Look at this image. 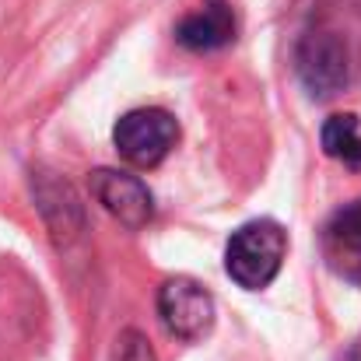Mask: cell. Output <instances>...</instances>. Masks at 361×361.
I'll return each instance as SVG.
<instances>
[{"label": "cell", "mask_w": 361, "mask_h": 361, "mask_svg": "<svg viewBox=\"0 0 361 361\" xmlns=\"http://www.w3.org/2000/svg\"><path fill=\"white\" fill-rule=\"evenodd\" d=\"M176 39L193 53L221 49L235 39V14L228 0H204L193 14H186L176 28Z\"/></svg>", "instance_id": "obj_7"}, {"label": "cell", "mask_w": 361, "mask_h": 361, "mask_svg": "<svg viewBox=\"0 0 361 361\" xmlns=\"http://www.w3.org/2000/svg\"><path fill=\"white\" fill-rule=\"evenodd\" d=\"M323 151L348 169H361V137L355 113H337L323 123Z\"/></svg>", "instance_id": "obj_8"}, {"label": "cell", "mask_w": 361, "mask_h": 361, "mask_svg": "<svg viewBox=\"0 0 361 361\" xmlns=\"http://www.w3.org/2000/svg\"><path fill=\"white\" fill-rule=\"evenodd\" d=\"M92 193L126 228H144L151 221V214H154L147 186L137 176H130V172H116V169L92 172Z\"/></svg>", "instance_id": "obj_5"}, {"label": "cell", "mask_w": 361, "mask_h": 361, "mask_svg": "<svg viewBox=\"0 0 361 361\" xmlns=\"http://www.w3.org/2000/svg\"><path fill=\"white\" fill-rule=\"evenodd\" d=\"M295 67H298V78L312 99H334L337 92L348 88V78H351L348 49L330 32H309L298 42Z\"/></svg>", "instance_id": "obj_4"}, {"label": "cell", "mask_w": 361, "mask_h": 361, "mask_svg": "<svg viewBox=\"0 0 361 361\" xmlns=\"http://www.w3.org/2000/svg\"><path fill=\"white\" fill-rule=\"evenodd\" d=\"M158 316H161L165 330L176 341L197 344L214 326V298H211V291L200 281H193V277H172L158 291Z\"/></svg>", "instance_id": "obj_2"}, {"label": "cell", "mask_w": 361, "mask_h": 361, "mask_svg": "<svg viewBox=\"0 0 361 361\" xmlns=\"http://www.w3.org/2000/svg\"><path fill=\"white\" fill-rule=\"evenodd\" d=\"M116 361H158L147 337L137 334V330H126L120 341H116Z\"/></svg>", "instance_id": "obj_9"}, {"label": "cell", "mask_w": 361, "mask_h": 361, "mask_svg": "<svg viewBox=\"0 0 361 361\" xmlns=\"http://www.w3.org/2000/svg\"><path fill=\"white\" fill-rule=\"evenodd\" d=\"M284 252H288L284 228L270 218H259V221L242 225L239 232H232V239L225 245V270L239 288L259 291L277 277Z\"/></svg>", "instance_id": "obj_1"}, {"label": "cell", "mask_w": 361, "mask_h": 361, "mask_svg": "<svg viewBox=\"0 0 361 361\" xmlns=\"http://www.w3.org/2000/svg\"><path fill=\"white\" fill-rule=\"evenodd\" d=\"M323 259L341 281L361 284V200L341 207L326 221V228H323Z\"/></svg>", "instance_id": "obj_6"}, {"label": "cell", "mask_w": 361, "mask_h": 361, "mask_svg": "<svg viewBox=\"0 0 361 361\" xmlns=\"http://www.w3.org/2000/svg\"><path fill=\"white\" fill-rule=\"evenodd\" d=\"M176 137H179V123L165 109H133L120 116L113 130L116 151L137 169H154L176 147Z\"/></svg>", "instance_id": "obj_3"}]
</instances>
